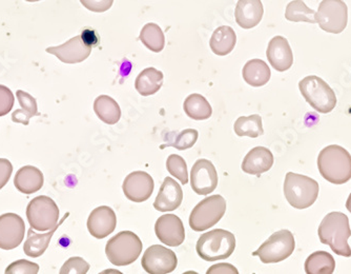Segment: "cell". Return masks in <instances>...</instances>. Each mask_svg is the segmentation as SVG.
I'll use <instances>...</instances> for the list:
<instances>
[{"label": "cell", "mask_w": 351, "mask_h": 274, "mask_svg": "<svg viewBox=\"0 0 351 274\" xmlns=\"http://www.w3.org/2000/svg\"><path fill=\"white\" fill-rule=\"evenodd\" d=\"M317 168L331 184H345L351 179L350 153L341 146H328L317 157Z\"/></svg>", "instance_id": "2"}, {"label": "cell", "mask_w": 351, "mask_h": 274, "mask_svg": "<svg viewBox=\"0 0 351 274\" xmlns=\"http://www.w3.org/2000/svg\"><path fill=\"white\" fill-rule=\"evenodd\" d=\"M191 189L199 195L214 192L218 186V173L208 159H198L191 168Z\"/></svg>", "instance_id": "14"}, {"label": "cell", "mask_w": 351, "mask_h": 274, "mask_svg": "<svg viewBox=\"0 0 351 274\" xmlns=\"http://www.w3.org/2000/svg\"><path fill=\"white\" fill-rule=\"evenodd\" d=\"M183 109L189 117L195 120L208 119L212 116L213 108L204 96L191 94L183 104Z\"/></svg>", "instance_id": "29"}, {"label": "cell", "mask_w": 351, "mask_h": 274, "mask_svg": "<svg viewBox=\"0 0 351 274\" xmlns=\"http://www.w3.org/2000/svg\"><path fill=\"white\" fill-rule=\"evenodd\" d=\"M237 43L236 32L228 25H222L215 30L210 45L213 52L218 56H226L234 49Z\"/></svg>", "instance_id": "24"}, {"label": "cell", "mask_w": 351, "mask_h": 274, "mask_svg": "<svg viewBox=\"0 0 351 274\" xmlns=\"http://www.w3.org/2000/svg\"><path fill=\"white\" fill-rule=\"evenodd\" d=\"M303 98L319 113H329L336 108L337 96L322 78L311 75L299 82Z\"/></svg>", "instance_id": "6"}, {"label": "cell", "mask_w": 351, "mask_h": 274, "mask_svg": "<svg viewBox=\"0 0 351 274\" xmlns=\"http://www.w3.org/2000/svg\"><path fill=\"white\" fill-rule=\"evenodd\" d=\"M141 240L132 231H121L106 244V253L113 265L122 267L136 262L142 252Z\"/></svg>", "instance_id": "5"}, {"label": "cell", "mask_w": 351, "mask_h": 274, "mask_svg": "<svg viewBox=\"0 0 351 274\" xmlns=\"http://www.w3.org/2000/svg\"><path fill=\"white\" fill-rule=\"evenodd\" d=\"M92 45L84 39L82 35L73 37L70 41L58 45L47 48V52L55 55L60 62L64 64H79L88 58L92 52Z\"/></svg>", "instance_id": "12"}, {"label": "cell", "mask_w": 351, "mask_h": 274, "mask_svg": "<svg viewBox=\"0 0 351 274\" xmlns=\"http://www.w3.org/2000/svg\"><path fill=\"white\" fill-rule=\"evenodd\" d=\"M141 265L147 273H171L177 268L178 260L173 250L160 245H153L147 248L142 256Z\"/></svg>", "instance_id": "11"}, {"label": "cell", "mask_w": 351, "mask_h": 274, "mask_svg": "<svg viewBox=\"0 0 351 274\" xmlns=\"http://www.w3.org/2000/svg\"><path fill=\"white\" fill-rule=\"evenodd\" d=\"M182 201L183 191L180 185L171 177H165L154 202V208L160 212L173 211L181 206Z\"/></svg>", "instance_id": "19"}, {"label": "cell", "mask_w": 351, "mask_h": 274, "mask_svg": "<svg viewBox=\"0 0 351 274\" xmlns=\"http://www.w3.org/2000/svg\"><path fill=\"white\" fill-rule=\"evenodd\" d=\"M268 62L270 66L279 72L289 70L293 64V54L289 41L283 36L274 37L268 43Z\"/></svg>", "instance_id": "18"}, {"label": "cell", "mask_w": 351, "mask_h": 274, "mask_svg": "<svg viewBox=\"0 0 351 274\" xmlns=\"http://www.w3.org/2000/svg\"><path fill=\"white\" fill-rule=\"evenodd\" d=\"M207 274H238L239 271L234 266L230 264L221 263L212 266L207 270Z\"/></svg>", "instance_id": "41"}, {"label": "cell", "mask_w": 351, "mask_h": 274, "mask_svg": "<svg viewBox=\"0 0 351 274\" xmlns=\"http://www.w3.org/2000/svg\"><path fill=\"white\" fill-rule=\"evenodd\" d=\"M116 226H117V218L110 207H98L94 209L88 216V231L94 238L99 240L113 233Z\"/></svg>", "instance_id": "17"}, {"label": "cell", "mask_w": 351, "mask_h": 274, "mask_svg": "<svg viewBox=\"0 0 351 274\" xmlns=\"http://www.w3.org/2000/svg\"><path fill=\"white\" fill-rule=\"evenodd\" d=\"M43 174L38 168L33 165H25L19 169L14 179V185L23 194L38 192L43 186Z\"/></svg>", "instance_id": "23"}, {"label": "cell", "mask_w": 351, "mask_h": 274, "mask_svg": "<svg viewBox=\"0 0 351 274\" xmlns=\"http://www.w3.org/2000/svg\"><path fill=\"white\" fill-rule=\"evenodd\" d=\"M39 272V266L33 262L19 260L8 266L5 269L7 274H37Z\"/></svg>", "instance_id": "37"}, {"label": "cell", "mask_w": 351, "mask_h": 274, "mask_svg": "<svg viewBox=\"0 0 351 274\" xmlns=\"http://www.w3.org/2000/svg\"><path fill=\"white\" fill-rule=\"evenodd\" d=\"M320 192L317 181L305 175L289 172L284 181V195L291 207L299 210L315 204Z\"/></svg>", "instance_id": "3"}, {"label": "cell", "mask_w": 351, "mask_h": 274, "mask_svg": "<svg viewBox=\"0 0 351 274\" xmlns=\"http://www.w3.org/2000/svg\"><path fill=\"white\" fill-rule=\"evenodd\" d=\"M167 169L169 174L181 181V184L186 185L189 183L186 163L180 155H169L167 157Z\"/></svg>", "instance_id": "35"}, {"label": "cell", "mask_w": 351, "mask_h": 274, "mask_svg": "<svg viewBox=\"0 0 351 274\" xmlns=\"http://www.w3.org/2000/svg\"><path fill=\"white\" fill-rule=\"evenodd\" d=\"M226 212V201L221 195L206 197L191 211L189 226L194 231H205L218 224Z\"/></svg>", "instance_id": "7"}, {"label": "cell", "mask_w": 351, "mask_h": 274, "mask_svg": "<svg viewBox=\"0 0 351 274\" xmlns=\"http://www.w3.org/2000/svg\"><path fill=\"white\" fill-rule=\"evenodd\" d=\"M244 80L252 87L265 86L269 82L270 73L269 67L261 59H252L246 62L242 71Z\"/></svg>", "instance_id": "26"}, {"label": "cell", "mask_w": 351, "mask_h": 274, "mask_svg": "<svg viewBox=\"0 0 351 274\" xmlns=\"http://www.w3.org/2000/svg\"><path fill=\"white\" fill-rule=\"evenodd\" d=\"M315 19L325 32L340 34L348 23V8L343 0H323Z\"/></svg>", "instance_id": "10"}, {"label": "cell", "mask_w": 351, "mask_h": 274, "mask_svg": "<svg viewBox=\"0 0 351 274\" xmlns=\"http://www.w3.org/2000/svg\"><path fill=\"white\" fill-rule=\"evenodd\" d=\"M346 208L347 210H348L349 212L351 213V193L350 195H349L348 200H347L346 202Z\"/></svg>", "instance_id": "42"}, {"label": "cell", "mask_w": 351, "mask_h": 274, "mask_svg": "<svg viewBox=\"0 0 351 274\" xmlns=\"http://www.w3.org/2000/svg\"><path fill=\"white\" fill-rule=\"evenodd\" d=\"M27 3H36V1H40V0H25Z\"/></svg>", "instance_id": "43"}, {"label": "cell", "mask_w": 351, "mask_h": 274, "mask_svg": "<svg viewBox=\"0 0 351 274\" xmlns=\"http://www.w3.org/2000/svg\"><path fill=\"white\" fill-rule=\"evenodd\" d=\"M274 165V155L265 147H256L250 150L242 163V170L247 174L260 175L267 172Z\"/></svg>", "instance_id": "21"}, {"label": "cell", "mask_w": 351, "mask_h": 274, "mask_svg": "<svg viewBox=\"0 0 351 274\" xmlns=\"http://www.w3.org/2000/svg\"><path fill=\"white\" fill-rule=\"evenodd\" d=\"M163 84V73L155 68H147L136 78L135 88L142 96L157 93Z\"/></svg>", "instance_id": "25"}, {"label": "cell", "mask_w": 351, "mask_h": 274, "mask_svg": "<svg viewBox=\"0 0 351 274\" xmlns=\"http://www.w3.org/2000/svg\"><path fill=\"white\" fill-rule=\"evenodd\" d=\"M155 232L159 240L169 247H178L185 240L182 220L175 214H165L158 218Z\"/></svg>", "instance_id": "16"}, {"label": "cell", "mask_w": 351, "mask_h": 274, "mask_svg": "<svg viewBox=\"0 0 351 274\" xmlns=\"http://www.w3.org/2000/svg\"><path fill=\"white\" fill-rule=\"evenodd\" d=\"M139 38L141 43L153 52L159 53L165 49V33L161 27L156 23H147L145 27H142Z\"/></svg>", "instance_id": "31"}, {"label": "cell", "mask_w": 351, "mask_h": 274, "mask_svg": "<svg viewBox=\"0 0 351 274\" xmlns=\"http://www.w3.org/2000/svg\"><path fill=\"white\" fill-rule=\"evenodd\" d=\"M90 267V264L84 261V258L74 256L63 264L60 274H86Z\"/></svg>", "instance_id": "36"}, {"label": "cell", "mask_w": 351, "mask_h": 274, "mask_svg": "<svg viewBox=\"0 0 351 274\" xmlns=\"http://www.w3.org/2000/svg\"><path fill=\"white\" fill-rule=\"evenodd\" d=\"M234 133L238 136H248L256 139L264 133L262 117L257 114L250 116H241L236 120L234 126Z\"/></svg>", "instance_id": "32"}, {"label": "cell", "mask_w": 351, "mask_h": 274, "mask_svg": "<svg viewBox=\"0 0 351 274\" xmlns=\"http://www.w3.org/2000/svg\"><path fill=\"white\" fill-rule=\"evenodd\" d=\"M155 183L153 177L143 171H135L124 179L122 189L124 195L135 203L145 202L153 194Z\"/></svg>", "instance_id": "15"}, {"label": "cell", "mask_w": 351, "mask_h": 274, "mask_svg": "<svg viewBox=\"0 0 351 274\" xmlns=\"http://www.w3.org/2000/svg\"><path fill=\"white\" fill-rule=\"evenodd\" d=\"M25 225L15 213H5L0 216V249L13 250L25 238Z\"/></svg>", "instance_id": "13"}, {"label": "cell", "mask_w": 351, "mask_h": 274, "mask_svg": "<svg viewBox=\"0 0 351 274\" xmlns=\"http://www.w3.org/2000/svg\"><path fill=\"white\" fill-rule=\"evenodd\" d=\"M317 234L321 242L328 245L338 255L350 258L348 238L351 236L348 216L342 212H330L321 222Z\"/></svg>", "instance_id": "1"}, {"label": "cell", "mask_w": 351, "mask_h": 274, "mask_svg": "<svg viewBox=\"0 0 351 274\" xmlns=\"http://www.w3.org/2000/svg\"><path fill=\"white\" fill-rule=\"evenodd\" d=\"M264 9L261 0H239L234 17L237 23L243 29L257 27L263 17Z\"/></svg>", "instance_id": "20"}, {"label": "cell", "mask_w": 351, "mask_h": 274, "mask_svg": "<svg viewBox=\"0 0 351 274\" xmlns=\"http://www.w3.org/2000/svg\"><path fill=\"white\" fill-rule=\"evenodd\" d=\"M80 3L88 11L104 13L112 8L114 0H80Z\"/></svg>", "instance_id": "39"}, {"label": "cell", "mask_w": 351, "mask_h": 274, "mask_svg": "<svg viewBox=\"0 0 351 274\" xmlns=\"http://www.w3.org/2000/svg\"><path fill=\"white\" fill-rule=\"evenodd\" d=\"M315 12L309 9L303 0H293L286 7L285 19L293 23H315Z\"/></svg>", "instance_id": "33"}, {"label": "cell", "mask_w": 351, "mask_h": 274, "mask_svg": "<svg viewBox=\"0 0 351 274\" xmlns=\"http://www.w3.org/2000/svg\"><path fill=\"white\" fill-rule=\"evenodd\" d=\"M69 216H70V213L64 214L60 222L53 229L49 230L47 233H36L31 227V229L27 231V238L25 240V246H23L25 253L29 258H39L43 255L50 245L51 240H52L55 232L58 229L59 226L69 218Z\"/></svg>", "instance_id": "22"}, {"label": "cell", "mask_w": 351, "mask_h": 274, "mask_svg": "<svg viewBox=\"0 0 351 274\" xmlns=\"http://www.w3.org/2000/svg\"><path fill=\"white\" fill-rule=\"evenodd\" d=\"M236 249V238L232 232L223 229L212 230L202 234L197 242L198 255L206 262L226 260Z\"/></svg>", "instance_id": "4"}, {"label": "cell", "mask_w": 351, "mask_h": 274, "mask_svg": "<svg viewBox=\"0 0 351 274\" xmlns=\"http://www.w3.org/2000/svg\"><path fill=\"white\" fill-rule=\"evenodd\" d=\"M13 172V165L8 159H0V189L8 184L10 177Z\"/></svg>", "instance_id": "40"}, {"label": "cell", "mask_w": 351, "mask_h": 274, "mask_svg": "<svg viewBox=\"0 0 351 274\" xmlns=\"http://www.w3.org/2000/svg\"><path fill=\"white\" fill-rule=\"evenodd\" d=\"M335 269L336 261L328 252H315L305 262V271L307 274H332Z\"/></svg>", "instance_id": "30"}, {"label": "cell", "mask_w": 351, "mask_h": 274, "mask_svg": "<svg viewBox=\"0 0 351 274\" xmlns=\"http://www.w3.org/2000/svg\"><path fill=\"white\" fill-rule=\"evenodd\" d=\"M94 111L106 125H115L121 117L119 104L108 95H100L95 100Z\"/></svg>", "instance_id": "27"}, {"label": "cell", "mask_w": 351, "mask_h": 274, "mask_svg": "<svg viewBox=\"0 0 351 274\" xmlns=\"http://www.w3.org/2000/svg\"><path fill=\"white\" fill-rule=\"evenodd\" d=\"M198 137L199 133L197 130L185 129L177 134L173 139H169L167 145L161 146V148L163 149L165 147H173L180 151H184V150L193 147L196 144Z\"/></svg>", "instance_id": "34"}, {"label": "cell", "mask_w": 351, "mask_h": 274, "mask_svg": "<svg viewBox=\"0 0 351 274\" xmlns=\"http://www.w3.org/2000/svg\"><path fill=\"white\" fill-rule=\"evenodd\" d=\"M15 98L13 92L8 87L0 84V117L7 115L13 108Z\"/></svg>", "instance_id": "38"}, {"label": "cell", "mask_w": 351, "mask_h": 274, "mask_svg": "<svg viewBox=\"0 0 351 274\" xmlns=\"http://www.w3.org/2000/svg\"><path fill=\"white\" fill-rule=\"evenodd\" d=\"M16 96H17V100H19L21 108L13 112L12 120H13L14 123L23 124V125L27 126L29 125V119L32 117H34L38 113L36 100L31 94L23 90L17 91Z\"/></svg>", "instance_id": "28"}, {"label": "cell", "mask_w": 351, "mask_h": 274, "mask_svg": "<svg viewBox=\"0 0 351 274\" xmlns=\"http://www.w3.org/2000/svg\"><path fill=\"white\" fill-rule=\"evenodd\" d=\"M27 218L33 229L49 231L58 222L59 208L51 197L41 195L27 205Z\"/></svg>", "instance_id": "9"}, {"label": "cell", "mask_w": 351, "mask_h": 274, "mask_svg": "<svg viewBox=\"0 0 351 274\" xmlns=\"http://www.w3.org/2000/svg\"><path fill=\"white\" fill-rule=\"evenodd\" d=\"M295 247L293 234L289 230H280L264 242L252 255L258 256L264 264L280 263L293 254Z\"/></svg>", "instance_id": "8"}]
</instances>
